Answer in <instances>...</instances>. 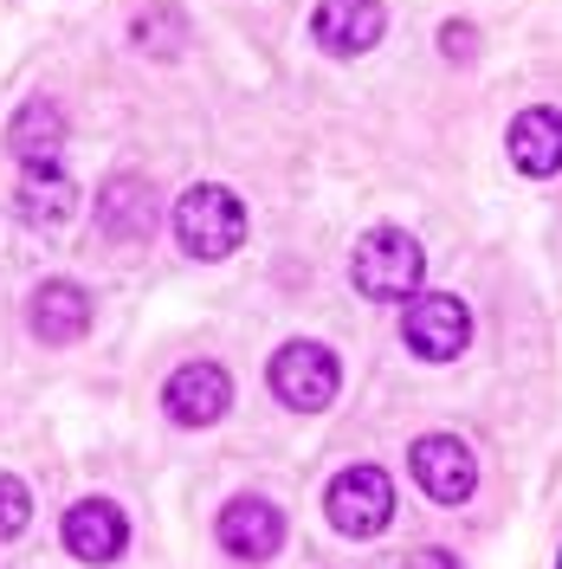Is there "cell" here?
<instances>
[{"label": "cell", "mask_w": 562, "mask_h": 569, "mask_svg": "<svg viewBox=\"0 0 562 569\" xmlns=\"http://www.w3.org/2000/svg\"><path fill=\"white\" fill-rule=\"evenodd\" d=\"M220 550L240 557V563H272L284 550V511L259 492L227 498V511H220Z\"/></svg>", "instance_id": "obj_8"}, {"label": "cell", "mask_w": 562, "mask_h": 569, "mask_svg": "<svg viewBox=\"0 0 562 569\" xmlns=\"http://www.w3.org/2000/svg\"><path fill=\"white\" fill-rule=\"evenodd\" d=\"M66 550L78 563H117L123 550H130V518H123V505H110V498H78L66 511Z\"/></svg>", "instance_id": "obj_10"}, {"label": "cell", "mask_w": 562, "mask_h": 569, "mask_svg": "<svg viewBox=\"0 0 562 569\" xmlns=\"http://www.w3.org/2000/svg\"><path fill=\"white\" fill-rule=\"evenodd\" d=\"M265 382L279 395L291 415H323L337 389H343V362L330 343H311V337H291L279 356H272V369H265Z\"/></svg>", "instance_id": "obj_3"}, {"label": "cell", "mask_w": 562, "mask_h": 569, "mask_svg": "<svg viewBox=\"0 0 562 569\" xmlns=\"http://www.w3.org/2000/svg\"><path fill=\"white\" fill-rule=\"evenodd\" d=\"M130 39H137V52H149V59H175L181 46H188V20L162 0V7H142L137 20H130Z\"/></svg>", "instance_id": "obj_16"}, {"label": "cell", "mask_w": 562, "mask_h": 569, "mask_svg": "<svg viewBox=\"0 0 562 569\" xmlns=\"http://www.w3.org/2000/svg\"><path fill=\"white\" fill-rule=\"evenodd\" d=\"M27 318H33L39 343H59V350H66V343H78V337L91 330V298H84L78 284L52 279V284L33 291V311H27Z\"/></svg>", "instance_id": "obj_14"}, {"label": "cell", "mask_w": 562, "mask_h": 569, "mask_svg": "<svg viewBox=\"0 0 562 569\" xmlns=\"http://www.w3.org/2000/svg\"><path fill=\"white\" fill-rule=\"evenodd\" d=\"M388 33V7L382 0H317L311 13V39L330 59H362L375 52Z\"/></svg>", "instance_id": "obj_7"}, {"label": "cell", "mask_w": 562, "mask_h": 569, "mask_svg": "<svg viewBox=\"0 0 562 569\" xmlns=\"http://www.w3.org/2000/svg\"><path fill=\"white\" fill-rule=\"evenodd\" d=\"M401 343L421 356V362H453V356H465V343H472L465 298H453V291H414L408 311H401Z\"/></svg>", "instance_id": "obj_5"}, {"label": "cell", "mask_w": 562, "mask_h": 569, "mask_svg": "<svg viewBox=\"0 0 562 569\" xmlns=\"http://www.w3.org/2000/svg\"><path fill=\"white\" fill-rule=\"evenodd\" d=\"M504 149H511L518 176H530V181L562 176V110H550V104L518 110V117H511V137H504Z\"/></svg>", "instance_id": "obj_11"}, {"label": "cell", "mask_w": 562, "mask_h": 569, "mask_svg": "<svg viewBox=\"0 0 562 569\" xmlns=\"http://www.w3.org/2000/svg\"><path fill=\"white\" fill-rule=\"evenodd\" d=\"M247 240V208H240V194L233 188H220V181H201V188H188L175 201V247L188 259H227V252H240Z\"/></svg>", "instance_id": "obj_2"}, {"label": "cell", "mask_w": 562, "mask_h": 569, "mask_svg": "<svg viewBox=\"0 0 562 569\" xmlns=\"http://www.w3.org/2000/svg\"><path fill=\"white\" fill-rule=\"evenodd\" d=\"M350 279L375 305H408L426 279V252L408 227H369L350 252Z\"/></svg>", "instance_id": "obj_1"}, {"label": "cell", "mask_w": 562, "mask_h": 569, "mask_svg": "<svg viewBox=\"0 0 562 569\" xmlns=\"http://www.w3.org/2000/svg\"><path fill=\"white\" fill-rule=\"evenodd\" d=\"M13 208H20V220H33V227H66L71 213H78V181L59 162H27Z\"/></svg>", "instance_id": "obj_13"}, {"label": "cell", "mask_w": 562, "mask_h": 569, "mask_svg": "<svg viewBox=\"0 0 562 569\" xmlns=\"http://www.w3.org/2000/svg\"><path fill=\"white\" fill-rule=\"evenodd\" d=\"M7 149H13L20 162H59V149H66V117H59V104L33 98V104L13 110V123H7Z\"/></svg>", "instance_id": "obj_15"}, {"label": "cell", "mask_w": 562, "mask_h": 569, "mask_svg": "<svg viewBox=\"0 0 562 569\" xmlns=\"http://www.w3.org/2000/svg\"><path fill=\"white\" fill-rule=\"evenodd\" d=\"M162 408H169V421H175V427H213V421H227V408H233V376H227L220 362H188V369H175V376H169Z\"/></svg>", "instance_id": "obj_9"}, {"label": "cell", "mask_w": 562, "mask_h": 569, "mask_svg": "<svg viewBox=\"0 0 562 569\" xmlns=\"http://www.w3.org/2000/svg\"><path fill=\"white\" fill-rule=\"evenodd\" d=\"M155 213H162V201H155V188L142 176H110L98 188V227H104V240H149Z\"/></svg>", "instance_id": "obj_12"}, {"label": "cell", "mask_w": 562, "mask_h": 569, "mask_svg": "<svg viewBox=\"0 0 562 569\" xmlns=\"http://www.w3.org/2000/svg\"><path fill=\"white\" fill-rule=\"evenodd\" d=\"M27 525H33V492H27V479L0 472V543H13Z\"/></svg>", "instance_id": "obj_17"}, {"label": "cell", "mask_w": 562, "mask_h": 569, "mask_svg": "<svg viewBox=\"0 0 562 569\" xmlns=\"http://www.w3.org/2000/svg\"><path fill=\"white\" fill-rule=\"evenodd\" d=\"M556 569H562V557H556Z\"/></svg>", "instance_id": "obj_20"}, {"label": "cell", "mask_w": 562, "mask_h": 569, "mask_svg": "<svg viewBox=\"0 0 562 569\" xmlns=\"http://www.w3.org/2000/svg\"><path fill=\"white\" fill-rule=\"evenodd\" d=\"M440 52H446L453 66H472V59H479V33H472L465 20H446V27H440Z\"/></svg>", "instance_id": "obj_18"}, {"label": "cell", "mask_w": 562, "mask_h": 569, "mask_svg": "<svg viewBox=\"0 0 562 569\" xmlns=\"http://www.w3.org/2000/svg\"><path fill=\"white\" fill-rule=\"evenodd\" d=\"M323 518L337 525L343 537H382L388 518H394V479H388L382 466H343L337 479H330V492H323Z\"/></svg>", "instance_id": "obj_4"}, {"label": "cell", "mask_w": 562, "mask_h": 569, "mask_svg": "<svg viewBox=\"0 0 562 569\" xmlns=\"http://www.w3.org/2000/svg\"><path fill=\"white\" fill-rule=\"evenodd\" d=\"M408 472L433 505H465L479 492V460H472V447L459 433H421L408 447Z\"/></svg>", "instance_id": "obj_6"}, {"label": "cell", "mask_w": 562, "mask_h": 569, "mask_svg": "<svg viewBox=\"0 0 562 569\" xmlns=\"http://www.w3.org/2000/svg\"><path fill=\"white\" fill-rule=\"evenodd\" d=\"M401 569H465V563H459L453 550H414V557H408Z\"/></svg>", "instance_id": "obj_19"}]
</instances>
